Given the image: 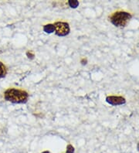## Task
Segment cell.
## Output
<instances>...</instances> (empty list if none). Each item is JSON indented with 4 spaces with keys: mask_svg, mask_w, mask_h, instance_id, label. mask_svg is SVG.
<instances>
[{
    "mask_svg": "<svg viewBox=\"0 0 139 153\" xmlns=\"http://www.w3.org/2000/svg\"><path fill=\"white\" fill-rule=\"evenodd\" d=\"M29 94L22 90L9 88L4 93V98L13 104H25L27 102Z\"/></svg>",
    "mask_w": 139,
    "mask_h": 153,
    "instance_id": "1",
    "label": "cell"
},
{
    "mask_svg": "<svg viewBox=\"0 0 139 153\" xmlns=\"http://www.w3.org/2000/svg\"><path fill=\"white\" fill-rule=\"evenodd\" d=\"M132 15L124 11H117L110 16V21L114 26L123 28L132 19Z\"/></svg>",
    "mask_w": 139,
    "mask_h": 153,
    "instance_id": "2",
    "label": "cell"
},
{
    "mask_svg": "<svg viewBox=\"0 0 139 153\" xmlns=\"http://www.w3.org/2000/svg\"><path fill=\"white\" fill-rule=\"evenodd\" d=\"M56 35L58 36H65L70 33V26L67 22H56L54 24Z\"/></svg>",
    "mask_w": 139,
    "mask_h": 153,
    "instance_id": "3",
    "label": "cell"
},
{
    "mask_svg": "<svg viewBox=\"0 0 139 153\" xmlns=\"http://www.w3.org/2000/svg\"><path fill=\"white\" fill-rule=\"evenodd\" d=\"M106 101L110 105H113V106L124 105L126 103L125 98L123 97H120V96H109V97H107Z\"/></svg>",
    "mask_w": 139,
    "mask_h": 153,
    "instance_id": "4",
    "label": "cell"
},
{
    "mask_svg": "<svg viewBox=\"0 0 139 153\" xmlns=\"http://www.w3.org/2000/svg\"><path fill=\"white\" fill-rule=\"evenodd\" d=\"M7 74V70H6V66L0 61V79L5 77Z\"/></svg>",
    "mask_w": 139,
    "mask_h": 153,
    "instance_id": "5",
    "label": "cell"
},
{
    "mask_svg": "<svg viewBox=\"0 0 139 153\" xmlns=\"http://www.w3.org/2000/svg\"><path fill=\"white\" fill-rule=\"evenodd\" d=\"M44 31L46 33H52L54 31V25L52 24H49V25H46V26H44V28H43Z\"/></svg>",
    "mask_w": 139,
    "mask_h": 153,
    "instance_id": "6",
    "label": "cell"
},
{
    "mask_svg": "<svg viewBox=\"0 0 139 153\" xmlns=\"http://www.w3.org/2000/svg\"><path fill=\"white\" fill-rule=\"evenodd\" d=\"M69 3H70V5H71L72 8H76L78 6V2L77 1H73V2L72 1H70Z\"/></svg>",
    "mask_w": 139,
    "mask_h": 153,
    "instance_id": "7",
    "label": "cell"
},
{
    "mask_svg": "<svg viewBox=\"0 0 139 153\" xmlns=\"http://www.w3.org/2000/svg\"><path fill=\"white\" fill-rule=\"evenodd\" d=\"M74 149L71 146H69L68 148H67V153H73L74 151Z\"/></svg>",
    "mask_w": 139,
    "mask_h": 153,
    "instance_id": "8",
    "label": "cell"
},
{
    "mask_svg": "<svg viewBox=\"0 0 139 153\" xmlns=\"http://www.w3.org/2000/svg\"><path fill=\"white\" fill-rule=\"evenodd\" d=\"M138 151H139V143H138Z\"/></svg>",
    "mask_w": 139,
    "mask_h": 153,
    "instance_id": "9",
    "label": "cell"
},
{
    "mask_svg": "<svg viewBox=\"0 0 139 153\" xmlns=\"http://www.w3.org/2000/svg\"><path fill=\"white\" fill-rule=\"evenodd\" d=\"M43 153H49L48 152H43Z\"/></svg>",
    "mask_w": 139,
    "mask_h": 153,
    "instance_id": "10",
    "label": "cell"
}]
</instances>
